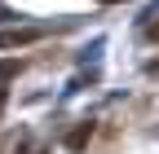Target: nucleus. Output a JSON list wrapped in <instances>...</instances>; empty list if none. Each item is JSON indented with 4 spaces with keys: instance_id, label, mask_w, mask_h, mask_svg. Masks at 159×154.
Here are the masks:
<instances>
[{
    "instance_id": "39448f33",
    "label": "nucleus",
    "mask_w": 159,
    "mask_h": 154,
    "mask_svg": "<svg viewBox=\"0 0 159 154\" xmlns=\"http://www.w3.org/2000/svg\"><path fill=\"white\" fill-rule=\"evenodd\" d=\"M0 106H5V92H0Z\"/></svg>"
},
{
    "instance_id": "f257e3e1",
    "label": "nucleus",
    "mask_w": 159,
    "mask_h": 154,
    "mask_svg": "<svg viewBox=\"0 0 159 154\" xmlns=\"http://www.w3.org/2000/svg\"><path fill=\"white\" fill-rule=\"evenodd\" d=\"M40 40V27H13V31H0V49H18V44H35Z\"/></svg>"
},
{
    "instance_id": "20e7f679",
    "label": "nucleus",
    "mask_w": 159,
    "mask_h": 154,
    "mask_svg": "<svg viewBox=\"0 0 159 154\" xmlns=\"http://www.w3.org/2000/svg\"><path fill=\"white\" fill-rule=\"evenodd\" d=\"M97 5H124V0H97Z\"/></svg>"
},
{
    "instance_id": "f03ea898",
    "label": "nucleus",
    "mask_w": 159,
    "mask_h": 154,
    "mask_svg": "<svg viewBox=\"0 0 159 154\" xmlns=\"http://www.w3.org/2000/svg\"><path fill=\"white\" fill-rule=\"evenodd\" d=\"M18 75H22V62H18V57H0V92H5V84H13Z\"/></svg>"
},
{
    "instance_id": "7ed1b4c3",
    "label": "nucleus",
    "mask_w": 159,
    "mask_h": 154,
    "mask_svg": "<svg viewBox=\"0 0 159 154\" xmlns=\"http://www.w3.org/2000/svg\"><path fill=\"white\" fill-rule=\"evenodd\" d=\"M89 137H93V123L71 128V132H66V150H84V145H89Z\"/></svg>"
}]
</instances>
